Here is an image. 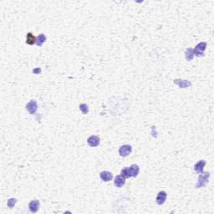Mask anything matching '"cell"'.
Wrapping results in <instances>:
<instances>
[{"instance_id": "obj_1", "label": "cell", "mask_w": 214, "mask_h": 214, "mask_svg": "<svg viewBox=\"0 0 214 214\" xmlns=\"http://www.w3.org/2000/svg\"><path fill=\"white\" fill-rule=\"evenodd\" d=\"M209 177H210V173L209 172H202L200 173L199 177H198V181L196 185V188H200L204 187L205 185L207 184L209 180Z\"/></svg>"}, {"instance_id": "obj_2", "label": "cell", "mask_w": 214, "mask_h": 214, "mask_svg": "<svg viewBox=\"0 0 214 214\" xmlns=\"http://www.w3.org/2000/svg\"><path fill=\"white\" fill-rule=\"evenodd\" d=\"M206 49H207V43L201 42L196 46L195 49H193V54L194 55L197 57L204 56V51Z\"/></svg>"}, {"instance_id": "obj_3", "label": "cell", "mask_w": 214, "mask_h": 214, "mask_svg": "<svg viewBox=\"0 0 214 214\" xmlns=\"http://www.w3.org/2000/svg\"><path fill=\"white\" fill-rule=\"evenodd\" d=\"M132 147L130 145H123L119 148V154L120 157H127L132 153Z\"/></svg>"}, {"instance_id": "obj_4", "label": "cell", "mask_w": 214, "mask_h": 214, "mask_svg": "<svg viewBox=\"0 0 214 214\" xmlns=\"http://www.w3.org/2000/svg\"><path fill=\"white\" fill-rule=\"evenodd\" d=\"M26 110L29 111V113L30 115H34L38 110L37 102L35 101L34 100L30 101L26 105Z\"/></svg>"}, {"instance_id": "obj_5", "label": "cell", "mask_w": 214, "mask_h": 214, "mask_svg": "<svg viewBox=\"0 0 214 214\" xmlns=\"http://www.w3.org/2000/svg\"><path fill=\"white\" fill-rule=\"evenodd\" d=\"M100 141H101V139L96 136V135H90V137L88 138L87 140V142L89 144V146H90L91 147H96L99 146L100 144Z\"/></svg>"}, {"instance_id": "obj_6", "label": "cell", "mask_w": 214, "mask_h": 214, "mask_svg": "<svg viewBox=\"0 0 214 214\" xmlns=\"http://www.w3.org/2000/svg\"><path fill=\"white\" fill-rule=\"evenodd\" d=\"M140 172V168L136 164H133L130 167H128V172L131 177H135L138 176Z\"/></svg>"}, {"instance_id": "obj_7", "label": "cell", "mask_w": 214, "mask_h": 214, "mask_svg": "<svg viewBox=\"0 0 214 214\" xmlns=\"http://www.w3.org/2000/svg\"><path fill=\"white\" fill-rule=\"evenodd\" d=\"M166 197H167V194H166V192L165 191H161V192H159L157 194V199H156L157 203L158 205H162V204H164L166 202Z\"/></svg>"}, {"instance_id": "obj_8", "label": "cell", "mask_w": 214, "mask_h": 214, "mask_svg": "<svg viewBox=\"0 0 214 214\" xmlns=\"http://www.w3.org/2000/svg\"><path fill=\"white\" fill-rule=\"evenodd\" d=\"M29 208L31 212H34V213L37 212L39 208V201L37 199L32 200L29 204Z\"/></svg>"}, {"instance_id": "obj_9", "label": "cell", "mask_w": 214, "mask_h": 214, "mask_svg": "<svg viewBox=\"0 0 214 214\" xmlns=\"http://www.w3.org/2000/svg\"><path fill=\"white\" fill-rule=\"evenodd\" d=\"M100 177L103 181H110L112 180L113 175L112 173L107 172V171H103L101 172L100 173Z\"/></svg>"}, {"instance_id": "obj_10", "label": "cell", "mask_w": 214, "mask_h": 214, "mask_svg": "<svg viewBox=\"0 0 214 214\" xmlns=\"http://www.w3.org/2000/svg\"><path fill=\"white\" fill-rule=\"evenodd\" d=\"M173 82L177 85L180 88H188L192 85V83L185 79H174Z\"/></svg>"}, {"instance_id": "obj_11", "label": "cell", "mask_w": 214, "mask_h": 214, "mask_svg": "<svg viewBox=\"0 0 214 214\" xmlns=\"http://www.w3.org/2000/svg\"><path fill=\"white\" fill-rule=\"evenodd\" d=\"M114 183H115L116 188H122L126 183V178L122 177L121 175H118L115 178Z\"/></svg>"}, {"instance_id": "obj_12", "label": "cell", "mask_w": 214, "mask_h": 214, "mask_svg": "<svg viewBox=\"0 0 214 214\" xmlns=\"http://www.w3.org/2000/svg\"><path fill=\"white\" fill-rule=\"evenodd\" d=\"M206 165V162L204 160H200L195 166H194V169L197 173L203 172V168Z\"/></svg>"}, {"instance_id": "obj_13", "label": "cell", "mask_w": 214, "mask_h": 214, "mask_svg": "<svg viewBox=\"0 0 214 214\" xmlns=\"http://www.w3.org/2000/svg\"><path fill=\"white\" fill-rule=\"evenodd\" d=\"M26 44L29 45H34L36 44V37L32 33H28L26 34Z\"/></svg>"}, {"instance_id": "obj_14", "label": "cell", "mask_w": 214, "mask_h": 214, "mask_svg": "<svg viewBox=\"0 0 214 214\" xmlns=\"http://www.w3.org/2000/svg\"><path fill=\"white\" fill-rule=\"evenodd\" d=\"M46 39H47V38H46L45 34H40L36 37V45H37L38 46H40V47H41L42 45L45 43Z\"/></svg>"}, {"instance_id": "obj_15", "label": "cell", "mask_w": 214, "mask_h": 214, "mask_svg": "<svg viewBox=\"0 0 214 214\" xmlns=\"http://www.w3.org/2000/svg\"><path fill=\"white\" fill-rule=\"evenodd\" d=\"M185 56H186V59H187L188 61H191V60H192L193 57H194V54H193V49L188 48V49H186V52H185Z\"/></svg>"}, {"instance_id": "obj_16", "label": "cell", "mask_w": 214, "mask_h": 214, "mask_svg": "<svg viewBox=\"0 0 214 214\" xmlns=\"http://www.w3.org/2000/svg\"><path fill=\"white\" fill-rule=\"evenodd\" d=\"M79 110L84 115H87L89 113V106L86 104H80L79 105Z\"/></svg>"}, {"instance_id": "obj_17", "label": "cell", "mask_w": 214, "mask_h": 214, "mask_svg": "<svg viewBox=\"0 0 214 214\" xmlns=\"http://www.w3.org/2000/svg\"><path fill=\"white\" fill-rule=\"evenodd\" d=\"M16 203H17V199H16V198H10V199H8V207H9V208H13V207L15 206Z\"/></svg>"}, {"instance_id": "obj_18", "label": "cell", "mask_w": 214, "mask_h": 214, "mask_svg": "<svg viewBox=\"0 0 214 214\" xmlns=\"http://www.w3.org/2000/svg\"><path fill=\"white\" fill-rule=\"evenodd\" d=\"M120 175L122 176L125 178H130V175H129V172H128V167H125L123 169L121 170V172H120Z\"/></svg>"}, {"instance_id": "obj_19", "label": "cell", "mask_w": 214, "mask_h": 214, "mask_svg": "<svg viewBox=\"0 0 214 214\" xmlns=\"http://www.w3.org/2000/svg\"><path fill=\"white\" fill-rule=\"evenodd\" d=\"M39 72H41V70L39 68H38L36 70H34V73H36V74H39Z\"/></svg>"}]
</instances>
